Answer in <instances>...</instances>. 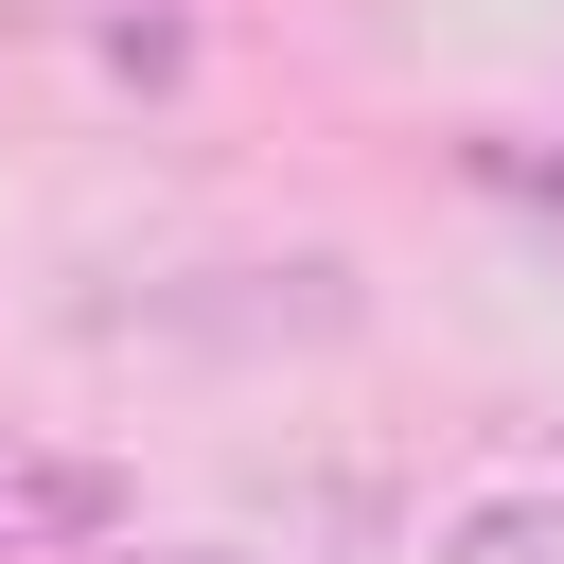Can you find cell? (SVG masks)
Wrapping results in <instances>:
<instances>
[{"label": "cell", "instance_id": "1", "mask_svg": "<svg viewBox=\"0 0 564 564\" xmlns=\"http://www.w3.org/2000/svg\"><path fill=\"white\" fill-rule=\"evenodd\" d=\"M123 529V476L88 458H0V546H106Z\"/></svg>", "mask_w": 564, "mask_h": 564}, {"label": "cell", "instance_id": "2", "mask_svg": "<svg viewBox=\"0 0 564 564\" xmlns=\"http://www.w3.org/2000/svg\"><path fill=\"white\" fill-rule=\"evenodd\" d=\"M441 564H564V494H476L441 529Z\"/></svg>", "mask_w": 564, "mask_h": 564}]
</instances>
